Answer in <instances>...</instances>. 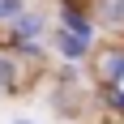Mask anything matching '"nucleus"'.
I'll list each match as a JSON object with an SVG mask.
<instances>
[{
	"label": "nucleus",
	"instance_id": "nucleus-4",
	"mask_svg": "<svg viewBox=\"0 0 124 124\" xmlns=\"http://www.w3.org/2000/svg\"><path fill=\"white\" fill-rule=\"evenodd\" d=\"M90 94H94V107H103L107 111V120L124 124V86H90Z\"/></svg>",
	"mask_w": 124,
	"mask_h": 124
},
{
	"label": "nucleus",
	"instance_id": "nucleus-3",
	"mask_svg": "<svg viewBox=\"0 0 124 124\" xmlns=\"http://www.w3.org/2000/svg\"><path fill=\"white\" fill-rule=\"evenodd\" d=\"M30 77H34V73H30L13 51H0V94H22Z\"/></svg>",
	"mask_w": 124,
	"mask_h": 124
},
{
	"label": "nucleus",
	"instance_id": "nucleus-6",
	"mask_svg": "<svg viewBox=\"0 0 124 124\" xmlns=\"http://www.w3.org/2000/svg\"><path fill=\"white\" fill-rule=\"evenodd\" d=\"M26 9H30L26 0H0V26H13V22H17Z\"/></svg>",
	"mask_w": 124,
	"mask_h": 124
},
{
	"label": "nucleus",
	"instance_id": "nucleus-9",
	"mask_svg": "<svg viewBox=\"0 0 124 124\" xmlns=\"http://www.w3.org/2000/svg\"><path fill=\"white\" fill-rule=\"evenodd\" d=\"M0 99H4V94H0Z\"/></svg>",
	"mask_w": 124,
	"mask_h": 124
},
{
	"label": "nucleus",
	"instance_id": "nucleus-7",
	"mask_svg": "<svg viewBox=\"0 0 124 124\" xmlns=\"http://www.w3.org/2000/svg\"><path fill=\"white\" fill-rule=\"evenodd\" d=\"M9 124H39V120H30V116H13Z\"/></svg>",
	"mask_w": 124,
	"mask_h": 124
},
{
	"label": "nucleus",
	"instance_id": "nucleus-1",
	"mask_svg": "<svg viewBox=\"0 0 124 124\" xmlns=\"http://www.w3.org/2000/svg\"><path fill=\"white\" fill-rule=\"evenodd\" d=\"M90 77L99 86H124V39H107L90 56Z\"/></svg>",
	"mask_w": 124,
	"mask_h": 124
},
{
	"label": "nucleus",
	"instance_id": "nucleus-5",
	"mask_svg": "<svg viewBox=\"0 0 124 124\" xmlns=\"http://www.w3.org/2000/svg\"><path fill=\"white\" fill-rule=\"evenodd\" d=\"M99 30H111V34H124V0H99Z\"/></svg>",
	"mask_w": 124,
	"mask_h": 124
},
{
	"label": "nucleus",
	"instance_id": "nucleus-8",
	"mask_svg": "<svg viewBox=\"0 0 124 124\" xmlns=\"http://www.w3.org/2000/svg\"><path fill=\"white\" fill-rule=\"evenodd\" d=\"M90 124H116V120H90Z\"/></svg>",
	"mask_w": 124,
	"mask_h": 124
},
{
	"label": "nucleus",
	"instance_id": "nucleus-2",
	"mask_svg": "<svg viewBox=\"0 0 124 124\" xmlns=\"http://www.w3.org/2000/svg\"><path fill=\"white\" fill-rule=\"evenodd\" d=\"M47 47H51V56H56L60 64H90V56H94V47H99V39H86V34L64 30V26H51Z\"/></svg>",
	"mask_w": 124,
	"mask_h": 124
}]
</instances>
